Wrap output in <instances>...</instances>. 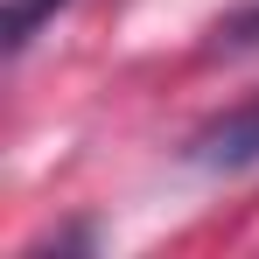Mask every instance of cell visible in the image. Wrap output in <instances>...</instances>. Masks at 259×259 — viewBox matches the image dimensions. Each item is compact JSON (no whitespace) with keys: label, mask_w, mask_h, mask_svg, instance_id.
Wrapping results in <instances>:
<instances>
[{"label":"cell","mask_w":259,"mask_h":259,"mask_svg":"<svg viewBox=\"0 0 259 259\" xmlns=\"http://www.w3.org/2000/svg\"><path fill=\"white\" fill-rule=\"evenodd\" d=\"M182 154H189L196 168H210V175H245V168H259V91L238 98V105H224V112H210L203 126L189 133Z\"/></svg>","instance_id":"cell-1"},{"label":"cell","mask_w":259,"mask_h":259,"mask_svg":"<svg viewBox=\"0 0 259 259\" xmlns=\"http://www.w3.org/2000/svg\"><path fill=\"white\" fill-rule=\"evenodd\" d=\"M56 7H70V0H14L7 7V56H21V49L35 42V28H42Z\"/></svg>","instance_id":"cell-3"},{"label":"cell","mask_w":259,"mask_h":259,"mask_svg":"<svg viewBox=\"0 0 259 259\" xmlns=\"http://www.w3.org/2000/svg\"><path fill=\"white\" fill-rule=\"evenodd\" d=\"M203 56H259V0H238L217 14L203 35Z\"/></svg>","instance_id":"cell-2"}]
</instances>
